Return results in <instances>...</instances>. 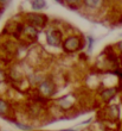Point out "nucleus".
<instances>
[{
	"instance_id": "nucleus-14",
	"label": "nucleus",
	"mask_w": 122,
	"mask_h": 131,
	"mask_svg": "<svg viewBox=\"0 0 122 131\" xmlns=\"http://www.w3.org/2000/svg\"><path fill=\"white\" fill-rule=\"evenodd\" d=\"M121 35H122V34H121Z\"/></svg>"
},
{
	"instance_id": "nucleus-9",
	"label": "nucleus",
	"mask_w": 122,
	"mask_h": 131,
	"mask_svg": "<svg viewBox=\"0 0 122 131\" xmlns=\"http://www.w3.org/2000/svg\"><path fill=\"white\" fill-rule=\"evenodd\" d=\"M100 4H101V1H91V0H87L85 1V5L90 7H97Z\"/></svg>"
},
{
	"instance_id": "nucleus-1",
	"label": "nucleus",
	"mask_w": 122,
	"mask_h": 131,
	"mask_svg": "<svg viewBox=\"0 0 122 131\" xmlns=\"http://www.w3.org/2000/svg\"><path fill=\"white\" fill-rule=\"evenodd\" d=\"M48 43L53 47H58L62 43V34L57 30H52L51 32L48 34Z\"/></svg>"
},
{
	"instance_id": "nucleus-12",
	"label": "nucleus",
	"mask_w": 122,
	"mask_h": 131,
	"mask_svg": "<svg viewBox=\"0 0 122 131\" xmlns=\"http://www.w3.org/2000/svg\"><path fill=\"white\" fill-rule=\"evenodd\" d=\"M119 48L122 50V42H120V43H119Z\"/></svg>"
},
{
	"instance_id": "nucleus-11",
	"label": "nucleus",
	"mask_w": 122,
	"mask_h": 131,
	"mask_svg": "<svg viewBox=\"0 0 122 131\" xmlns=\"http://www.w3.org/2000/svg\"><path fill=\"white\" fill-rule=\"evenodd\" d=\"M3 80H4V74L0 72V81H3Z\"/></svg>"
},
{
	"instance_id": "nucleus-6",
	"label": "nucleus",
	"mask_w": 122,
	"mask_h": 131,
	"mask_svg": "<svg viewBox=\"0 0 122 131\" xmlns=\"http://www.w3.org/2000/svg\"><path fill=\"white\" fill-rule=\"evenodd\" d=\"M31 5H32V7H33L34 10H40V8L45 7L46 4H45V1H43V0H36V1H32Z\"/></svg>"
},
{
	"instance_id": "nucleus-2",
	"label": "nucleus",
	"mask_w": 122,
	"mask_h": 131,
	"mask_svg": "<svg viewBox=\"0 0 122 131\" xmlns=\"http://www.w3.org/2000/svg\"><path fill=\"white\" fill-rule=\"evenodd\" d=\"M79 47H81V43L77 37H70L64 42V48L66 51H75L79 49Z\"/></svg>"
},
{
	"instance_id": "nucleus-4",
	"label": "nucleus",
	"mask_w": 122,
	"mask_h": 131,
	"mask_svg": "<svg viewBox=\"0 0 122 131\" xmlns=\"http://www.w3.org/2000/svg\"><path fill=\"white\" fill-rule=\"evenodd\" d=\"M29 18H30V21L32 24L37 25V26H43L45 23V19H43V16L40 14H36V13H31L29 14Z\"/></svg>"
},
{
	"instance_id": "nucleus-13",
	"label": "nucleus",
	"mask_w": 122,
	"mask_h": 131,
	"mask_svg": "<svg viewBox=\"0 0 122 131\" xmlns=\"http://www.w3.org/2000/svg\"><path fill=\"white\" fill-rule=\"evenodd\" d=\"M62 131H76V130H71V129H70V130H62Z\"/></svg>"
},
{
	"instance_id": "nucleus-5",
	"label": "nucleus",
	"mask_w": 122,
	"mask_h": 131,
	"mask_svg": "<svg viewBox=\"0 0 122 131\" xmlns=\"http://www.w3.org/2000/svg\"><path fill=\"white\" fill-rule=\"evenodd\" d=\"M114 95H115V90L114 88H110V90H107V91H104L103 93H102V98L104 100H110L112 98H114Z\"/></svg>"
},
{
	"instance_id": "nucleus-3",
	"label": "nucleus",
	"mask_w": 122,
	"mask_h": 131,
	"mask_svg": "<svg viewBox=\"0 0 122 131\" xmlns=\"http://www.w3.org/2000/svg\"><path fill=\"white\" fill-rule=\"evenodd\" d=\"M39 90L44 95H52L55 93V85L52 82H50L49 80L43 81L39 86Z\"/></svg>"
},
{
	"instance_id": "nucleus-7",
	"label": "nucleus",
	"mask_w": 122,
	"mask_h": 131,
	"mask_svg": "<svg viewBox=\"0 0 122 131\" xmlns=\"http://www.w3.org/2000/svg\"><path fill=\"white\" fill-rule=\"evenodd\" d=\"M25 31H26L27 35H31L32 37H36V36H37V31H36L32 26H27V28L25 29Z\"/></svg>"
},
{
	"instance_id": "nucleus-8",
	"label": "nucleus",
	"mask_w": 122,
	"mask_h": 131,
	"mask_svg": "<svg viewBox=\"0 0 122 131\" xmlns=\"http://www.w3.org/2000/svg\"><path fill=\"white\" fill-rule=\"evenodd\" d=\"M6 110H7V104L4 100H0V114L5 113Z\"/></svg>"
},
{
	"instance_id": "nucleus-10",
	"label": "nucleus",
	"mask_w": 122,
	"mask_h": 131,
	"mask_svg": "<svg viewBox=\"0 0 122 131\" xmlns=\"http://www.w3.org/2000/svg\"><path fill=\"white\" fill-rule=\"evenodd\" d=\"M18 128H20V129H24V130H30V126H24V125H20V124H17Z\"/></svg>"
}]
</instances>
